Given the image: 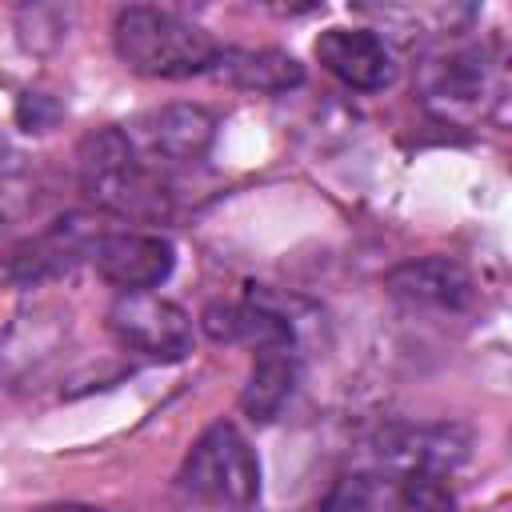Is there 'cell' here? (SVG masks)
Segmentation results:
<instances>
[{"mask_svg":"<svg viewBox=\"0 0 512 512\" xmlns=\"http://www.w3.org/2000/svg\"><path fill=\"white\" fill-rule=\"evenodd\" d=\"M140 160H164V164H188L200 160L212 144L216 120L196 104H168L160 112L140 116L132 128H124Z\"/></svg>","mask_w":512,"mask_h":512,"instance_id":"8992f818","label":"cell"},{"mask_svg":"<svg viewBox=\"0 0 512 512\" xmlns=\"http://www.w3.org/2000/svg\"><path fill=\"white\" fill-rule=\"evenodd\" d=\"M32 512H104V508H96V504H44Z\"/></svg>","mask_w":512,"mask_h":512,"instance_id":"2e32d148","label":"cell"},{"mask_svg":"<svg viewBox=\"0 0 512 512\" xmlns=\"http://www.w3.org/2000/svg\"><path fill=\"white\" fill-rule=\"evenodd\" d=\"M112 44H116V56L136 76H152V80L200 76V72H212L220 60V44L212 40L208 28L144 4L116 12Z\"/></svg>","mask_w":512,"mask_h":512,"instance_id":"6da1fadb","label":"cell"},{"mask_svg":"<svg viewBox=\"0 0 512 512\" xmlns=\"http://www.w3.org/2000/svg\"><path fill=\"white\" fill-rule=\"evenodd\" d=\"M296 376H300V364H296V352L292 348H260L252 356V368H248V380L240 388V408L248 420L256 424H268L280 416V408L288 404L292 388H296Z\"/></svg>","mask_w":512,"mask_h":512,"instance_id":"30bf717a","label":"cell"},{"mask_svg":"<svg viewBox=\"0 0 512 512\" xmlns=\"http://www.w3.org/2000/svg\"><path fill=\"white\" fill-rule=\"evenodd\" d=\"M68 336V316L56 308H40L20 316L4 336H0V380H24L36 372Z\"/></svg>","mask_w":512,"mask_h":512,"instance_id":"9c48e42d","label":"cell"},{"mask_svg":"<svg viewBox=\"0 0 512 512\" xmlns=\"http://www.w3.org/2000/svg\"><path fill=\"white\" fill-rule=\"evenodd\" d=\"M424 92L428 100L436 104H476V96L484 92V60L480 52H468V48H456V52H444V56H432L428 68H424Z\"/></svg>","mask_w":512,"mask_h":512,"instance_id":"5bb4252c","label":"cell"},{"mask_svg":"<svg viewBox=\"0 0 512 512\" xmlns=\"http://www.w3.org/2000/svg\"><path fill=\"white\" fill-rule=\"evenodd\" d=\"M316 60L356 92H380L396 76L392 52L372 28H324L316 36Z\"/></svg>","mask_w":512,"mask_h":512,"instance_id":"52a82bcc","label":"cell"},{"mask_svg":"<svg viewBox=\"0 0 512 512\" xmlns=\"http://www.w3.org/2000/svg\"><path fill=\"white\" fill-rule=\"evenodd\" d=\"M216 72L244 88V92H288L304 80V68L296 64V56L276 52V48H232L220 52Z\"/></svg>","mask_w":512,"mask_h":512,"instance_id":"4fadbf2b","label":"cell"},{"mask_svg":"<svg viewBox=\"0 0 512 512\" xmlns=\"http://www.w3.org/2000/svg\"><path fill=\"white\" fill-rule=\"evenodd\" d=\"M384 288L396 300L412 304V308H436V312H460L476 296V284H472L468 268L448 260V256L408 260V264H400L384 276Z\"/></svg>","mask_w":512,"mask_h":512,"instance_id":"ba28073f","label":"cell"},{"mask_svg":"<svg viewBox=\"0 0 512 512\" xmlns=\"http://www.w3.org/2000/svg\"><path fill=\"white\" fill-rule=\"evenodd\" d=\"M92 232L80 228V220H56L44 236L28 240L24 248H16L8 256V276L28 284V280H44V276H56L64 268L76 264V256L88 248L92 252Z\"/></svg>","mask_w":512,"mask_h":512,"instance_id":"8fae6325","label":"cell"},{"mask_svg":"<svg viewBox=\"0 0 512 512\" xmlns=\"http://www.w3.org/2000/svg\"><path fill=\"white\" fill-rule=\"evenodd\" d=\"M388 512H456V496H452L448 476L444 472H432V468L404 472L396 480V492H392Z\"/></svg>","mask_w":512,"mask_h":512,"instance_id":"9a60e30c","label":"cell"},{"mask_svg":"<svg viewBox=\"0 0 512 512\" xmlns=\"http://www.w3.org/2000/svg\"><path fill=\"white\" fill-rule=\"evenodd\" d=\"M116 340L152 360H180L192 352V316L156 292H120L108 308Z\"/></svg>","mask_w":512,"mask_h":512,"instance_id":"277c9868","label":"cell"},{"mask_svg":"<svg viewBox=\"0 0 512 512\" xmlns=\"http://www.w3.org/2000/svg\"><path fill=\"white\" fill-rule=\"evenodd\" d=\"M184 496L208 508H248L260 496V460L236 424H212L180 464Z\"/></svg>","mask_w":512,"mask_h":512,"instance_id":"3957f363","label":"cell"},{"mask_svg":"<svg viewBox=\"0 0 512 512\" xmlns=\"http://www.w3.org/2000/svg\"><path fill=\"white\" fill-rule=\"evenodd\" d=\"M92 264L120 292H152L172 276L176 252L160 232H104L92 244Z\"/></svg>","mask_w":512,"mask_h":512,"instance_id":"5b68a950","label":"cell"},{"mask_svg":"<svg viewBox=\"0 0 512 512\" xmlns=\"http://www.w3.org/2000/svg\"><path fill=\"white\" fill-rule=\"evenodd\" d=\"M204 328L212 340H236L252 352L260 348H292V324L264 304H212L204 312Z\"/></svg>","mask_w":512,"mask_h":512,"instance_id":"7c38bea8","label":"cell"},{"mask_svg":"<svg viewBox=\"0 0 512 512\" xmlns=\"http://www.w3.org/2000/svg\"><path fill=\"white\" fill-rule=\"evenodd\" d=\"M80 184L104 212L128 220H160L168 212V184L148 160H140L124 128H100L84 136Z\"/></svg>","mask_w":512,"mask_h":512,"instance_id":"7a4b0ae2","label":"cell"}]
</instances>
